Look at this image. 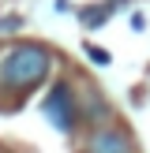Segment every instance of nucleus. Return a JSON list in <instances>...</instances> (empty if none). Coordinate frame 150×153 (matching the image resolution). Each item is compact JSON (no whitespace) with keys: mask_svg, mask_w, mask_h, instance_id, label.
I'll use <instances>...</instances> for the list:
<instances>
[{"mask_svg":"<svg viewBox=\"0 0 150 153\" xmlns=\"http://www.w3.org/2000/svg\"><path fill=\"white\" fill-rule=\"evenodd\" d=\"M41 112L60 134H68L75 127V97H71V86L68 82H52V90L45 94L41 101Z\"/></svg>","mask_w":150,"mask_h":153,"instance_id":"f03ea898","label":"nucleus"},{"mask_svg":"<svg viewBox=\"0 0 150 153\" xmlns=\"http://www.w3.org/2000/svg\"><path fill=\"white\" fill-rule=\"evenodd\" d=\"M86 153H128V138L120 131H94V138L86 142Z\"/></svg>","mask_w":150,"mask_h":153,"instance_id":"7ed1b4c3","label":"nucleus"},{"mask_svg":"<svg viewBox=\"0 0 150 153\" xmlns=\"http://www.w3.org/2000/svg\"><path fill=\"white\" fill-rule=\"evenodd\" d=\"M45 75H49V52L38 45H19L0 60V86L15 90V94L38 86Z\"/></svg>","mask_w":150,"mask_h":153,"instance_id":"f257e3e1","label":"nucleus"},{"mask_svg":"<svg viewBox=\"0 0 150 153\" xmlns=\"http://www.w3.org/2000/svg\"><path fill=\"white\" fill-rule=\"evenodd\" d=\"M0 26H4V30H19V26H22V19H4Z\"/></svg>","mask_w":150,"mask_h":153,"instance_id":"423d86ee","label":"nucleus"},{"mask_svg":"<svg viewBox=\"0 0 150 153\" xmlns=\"http://www.w3.org/2000/svg\"><path fill=\"white\" fill-rule=\"evenodd\" d=\"M109 4H105V7H86V11H82V22H86V26H98V22H105V19H109Z\"/></svg>","mask_w":150,"mask_h":153,"instance_id":"20e7f679","label":"nucleus"},{"mask_svg":"<svg viewBox=\"0 0 150 153\" xmlns=\"http://www.w3.org/2000/svg\"><path fill=\"white\" fill-rule=\"evenodd\" d=\"M90 60H94V64H109V52H101V49H90Z\"/></svg>","mask_w":150,"mask_h":153,"instance_id":"39448f33","label":"nucleus"}]
</instances>
